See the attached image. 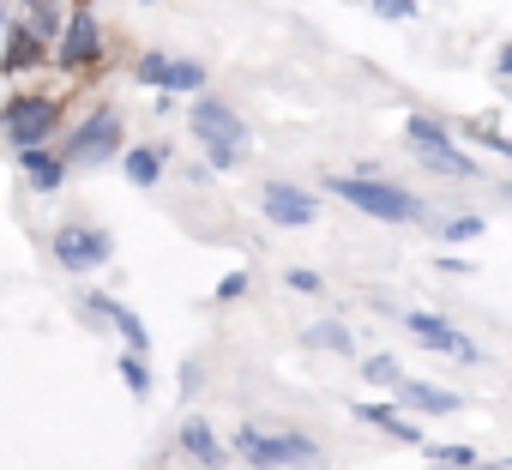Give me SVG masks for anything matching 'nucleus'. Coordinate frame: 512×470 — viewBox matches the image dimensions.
<instances>
[{"instance_id":"obj_27","label":"nucleus","mask_w":512,"mask_h":470,"mask_svg":"<svg viewBox=\"0 0 512 470\" xmlns=\"http://www.w3.org/2000/svg\"><path fill=\"white\" fill-rule=\"evenodd\" d=\"M500 73H506V79H512V43H506V49H500Z\"/></svg>"},{"instance_id":"obj_14","label":"nucleus","mask_w":512,"mask_h":470,"mask_svg":"<svg viewBox=\"0 0 512 470\" xmlns=\"http://www.w3.org/2000/svg\"><path fill=\"white\" fill-rule=\"evenodd\" d=\"M356 416H362V422H374V428H386L392 440H410V446H422L416 422H410V416H398L392 404H374V398H362V404H356Z\"/></svg>"},{"instance_id":"obj_5","label":"nucleus","mask_w":512,"mask_h":470,"mask_svg":"<svg viewBox=\"0 0 512 470\" xmlns=\"http://www.w3.org/2000/svg\"><path fill=\"white\" fill-rule=\"evenodd\" d=\"M55 121H61V103H49V97H13L7 109H0V127H7V139L19 151H37L55 133Z\"/></svg>"},{"instance_id":"obj_26","label":"nucleus","mask_w":512,"mask_h":470,"mask_svg":"<svg viewBox=\"0 0 512 470\" xmlns=\"http://www.w3.org/2000/svg\"><path fill=\"white\" fill-rule=\"evenodd\" d=\"M241 290H247V272H229V278H223V284H217V302H235V296H241Z\"/></svg>"},{"instance_id":"obj_3","label":"nucleus","mask_w":512,"mask_h":470,"mask_svg":"<svg viewBox=\"0 0 512 470\" xmlns=\"http://www.w3.org/2000/svg\"><path fill=\"white\" fill-rule=\"evenodd\" d=\"M235 452L253 464V470H284V464H314V440L308 434H260V428H241L235 434Z\"/></svg>"},{"instance_id":"obj_11","label":"nucleus","mask_w":512,"mask_h":470,"mask_svg":"<svg viewBox=\"0 0 512 470\" xmlns=\"http://www.w3.org/2000/svg\"><path fill=\"white\" fill-rule=\"evenodd\" d=\"M139 79H145V85H157V91H199V85H205V67H199V61L145 55V61H139Z\"/></svg>"},{"instance_id":"obj_17","label":"nucleus","mask_w":512,"mask_h":470,"mask_svg":"<svg viewBox=\"0 0 512 470\" xmlns=\"http://www.w3.org/2000/svg\"><path fill=\"white\" fill-rule=\"evenodd\" d=\"M7 73H31V67H43V43L31 37V31H13L7 37V61H0Z\"/></svg>"},{"instance_id":"obj_7","label":"nucleus","mask_w":512,"mask_h":470,"mask_svg":"<svg viewBox=\"0 0 512 470\" xmlns=\"http://www.w3.org/2000/svg\"><path fill=\"white\" fill-rule=\"evenodd\" d=\"M121 145V109H91L73 139H67V163H91V157H109Z\"/></svg>"},{"instance_id":"obj_24","label":"nucleus","mask_w":512,"mask_h":470,"mask_svg":"<svg viewBox=\"0 0 512 470\" xmlns=\"http://www.w3.org/2000/svg\"><path fill=\"white\" fill-rule=\"evenodd\" d=\"M374 13H380V19H410L416 0H374Z\"/></svg>"},{"instance_id":"obj_23","label":"nucleus","mask_w":512,"mask_h":470,"mask_svg":"<svg viewBox=\"0 0 512 470\" xmlns=\"http://www.w3.org/2000/svg\"><path fill=\"white\" fill-rule=\"evenodd\" d=\"M446 235H452V242H470V235H482V217H452Z\"/></svg>"},{"instance_id":"obj_4","label":"nucleus","mask_w":512,"mask_h":470,"mask_svg":"<svg viewBox=\"0 0 512 470\" xmlns=\"http://www.w3.org/2000/svg\"><path fill=\"white\" fill-rule=\"evenodd\" d=\"M404 139H410V151H422V163H428V169H440V175H476V163L452 145V133H446L440 121L410 115V121H404Z\"/></svg>"},{"instance_id":"obj_28","label":"nucleus","mask_w":512,"mask_h":470,"mask_svg":"<svg viewBox=\"0 0 512 470\" xmlns=\"http://www.w3.org/2000/svg\"><path fill=\"white\" fill-rule=\"evenodd\" d=\"M0 19H7V13H0Z\"/></svg>"},{"instance_id":"obj_19","label":"nucleus","mask_w":512,"mask_h":470,"mask_svg":"<svg viewBox=\"0 0 512 470\" xmlns=\"http://www.w3.org/2000/svg\"><path fill=\"white\" fill-rule=\"evenodd\" d=\"M428 452H434V458H440V464H446V470H482V464H476V452H470V446H428Z\"/></svg>"},{"instance_id":"obj_10","label":"nucleus","mask_w":512,"mask_h":470,"mask_svg":"<svg viewBox=\"0 0 512 470\" xmlns=\"http://www.w3.org/2000/svg\"><path fill=\"white\" fill-rule=\"evenodd\" d=\"M404 326H410V338H422V344H434L440 356H458V362H476L482 350L458 332V326H446L440 314H404Z\"/></svg>"},{"instance_id":"obj_9","label":"nucleus","mask_w":512,"mask_h":470,"mask_svg":"<svg viewBox=\"0 0 512 470\" xmlns=\"http://www.w3.org/2000/svg\"><path fill=\"white\" fill-rule=\"evenodd\" d=\"M260 205H266V223H284V229H308L314 211H320L314 193H302V187H290V181H266Z\"/></svg>"},{"instance_id":"obj_13","label":"nucleus","mask_w":512,"mask_h":470,"mask_svg":"<svg viewBox=\"0 0 512 470\" xmlns=\"http://www.w3.org/2000/svg\"><path fill=\"white\" fill-rule=\"evenodd\" d=\"M181 446H187V458H193V464H205V470H217V464L229 458V452L217 446V434H211V422H205V416H187V422H181Z\"/></svg>"},{"instance_id":"obj_16","label":"nucleus","mask_w":512,"mask_h":470,"mask_svg":"<svg viewBox=\"0 0 512 470\" xmlns=\"http://www.w3.org/2000/svg\"><path fill=\"white\" fill-rule=\"evenodd\" d=\"M121 169H127L133 187H157V175H163V151H157V145H133Z\"/></svg>"},{"instance_id":"obj_15","label":"nucleus","mask_w":512,"mask_h":470,"mask_svg":"<svg viewBox=\"0 0 512 470\" xmlns=\"http://www.w3.org/2000/svg\"><path fill=\"white\" fill-rule=\"evenodd\" d=\"M19 163H25V175H31L43 193H49V187H61V175H67V163H61L55 151H43V145H37V151H19Z\"/></svg>"},{"instance_id":"obj_20","label":"nucleus","mask_w":512,"mask_h":470,"mask_svg":"<svg viewBox=\"0 0 512 470\" xmlns=\"http://www.w3.org/2000/svg\"><path fill=\"white\" fill-rule=\"evenodd\" d=\"M308 344H326V350H350V332H344L338 320H326V326H314V332H308Z\"/></svg>"},{"instance_id":"obj_2","label":"nucleus","mask_w":512,"mask_h":470,"mask_svg":"<svg viewBox=\"0 0 512 470\" xmlns=\"http://www.w3.org/2000/svg\"><path fill=\"white\" fill-rule=\"evenodd\" d=\"M193 133L205 139V151H211V163H217V169H235V163H241V151H247V127H241V115H235V109H223V103H211V97H199V103H193Z\"/></svg>"},{"instance_id":"obj_25","label":"nucleus","mask_w":512,"mask_h":470,"mask_svg":"<svg viewBox=\"0 0 512 470\" xmlns=\"http://www.w3.org/2000/svg\"><path fill=\"white\" fill-rule=\"evenodd\" d=\"M290 290H302V296H320V272L296 266V272H290Z\"/></svg>"},{"instance_id":"obj_1","label":"nucleus","mask_w":512,"mask_h":470,"mask_svg":"<svg viewBox=\"0 0 512 470\" xmlns=\"http://www.w3.org/2000/svg\"><path fill=\"white\" fill-rule=\"evenodd\" d=\"M332 193L350 199L356 211L380 217V223H422V217H428V205H422L416 193H404V187H392V181H374V175H338Z\"/></svg>"},{"instance_id":"obj_12","label":"nucleus","mask_w":512,"mask_h":470,"mask_svg":"<svg viewBox=\"0 0 512 470\" xmlns=\"http://www.w3.org/2000/svg\"><path fill=\"white\" fill-rule=\"evenodd\" d=\"M398 404H404V410H422V416H452V410H458V392H446V386H434V380H410V374H404Z\"/></svg>"},{"instance_id":"obj_6","label":"nucleus","mask_w":512,"mask_h":470,"mask_svg":"<svg viewBox=\"0 0 512 470\" xmlns=\"http://www.w3.org/2000/svg\"><path fill=\"white\" fill-rule=\"evenodd\" d=\"M109 254H115V242H109V229H97V223H61L55 229V260L67 272H97Z\"/></svg>"},{"instance_id":"obj_8","label":"nucleus","mask_w":512,"mask_h":470,"mask_svg":"<svg viewBox=\"0 0 512 470\" xmlns=\"http://www.w3.org/2000/svg\"><path fill=\"white\" fill-rule=\"evenodd\" d=\"M97 61H103V31H97L91 7H73V19L61 31V67L67 73H91Z\"/></svg>"},{"instance_id":"obj_22","label":"nucleus","mask_w":512,"mask_h":470,"mask_svg":"<svg viewBox=\"0 0 512 470\" xmlns=\"http://www.w3.org/2000/svg\"><path fill=\"white\" fill-rule=\"evenodd\" d=\"M55 31H67V25L55 19V7H37V13H31V37L43 43V37H55Z\"/></svg>"},{"instance_id":"obj_29","label":"nucleus","mask_w":512,"mask_h":470,"mask_svg":"<svg viewBox=\"0 0 512 470\" xmlns=\"http://www.w3.org/2000/svg\"><path fill=\"white\" fill-rule=\"evenodd\" d=\"M506 464H512V458H506Z\"/></svg>"},{"instance_id":"obj_21","label":"nucleus","mask_w":512,"mask_h":470,"mask_svg":"<svg viewBox=\"0 0 512 470\" xmlns=\"http://www.w3.org/2000/svg\"><path fill=\"white\" fill-rule=\"evenodd\" d=\"M362 374H368V380H380V386H404V374H398V362H392V356H374Z\"/></svg>"},{"instance_id":"obj_18","label":"nucleus","mask_w":512,"mask_h":470,"mask_svg":"<svg viewBox=\"0 0 512 470\" xmlns=\"http://www.w3.org/2000/svg\"><path fill=\"white\" fill-rule=\"evenodd\" d=\"M121 380L133 386V398H145V392H151V374H145V356H121Z\"/></svg>"}]
</instances>
